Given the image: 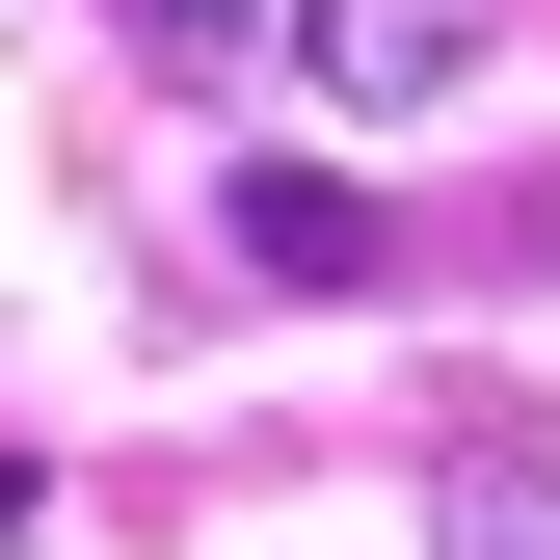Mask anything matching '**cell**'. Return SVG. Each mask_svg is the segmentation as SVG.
Returning <instances> with one entry per match:
<instances>
[{
	"label": "cell",
	"mask_w": 560,
	"mask_h": 560,
	"mask_svg": "<svg viewBox=\"0 0 560 560\" xmlns=\"http://www.w3.org/2000/svg\"><path fill=\"white\" fill-rule=\"evenodd\" d=\"M241 267H267V294H374L400 214H374V187H320V161H241Z\"/></svg>",
	"instance_id": "obj_1"
},
{
	"label": "cell",
	"mask_w": 560,
	"mask_h": 560,
	"mask_svg": "<svg viewBox=\"0 0 560 560\" xmlns=\"http://www.w3.org/2000/svg\"><path fill=\"white\" fill-rule=\"evenodd\" d=\"M454 560H560V400H480L454 428Z\"/></svg>",
	"instance_id": "obj_2"
},
{
	"label": "cell",
	"mask_w": 560,
	"mask_h": 560,
	"mask_svg": "<svg viewBox=\"0 0 560 560\" xmlns=\"http://www.w3.org/2000/svg\"><path fill=\"white\" fill-rule=\"evenodd\" d=\"M480 27H508V0H320V54H347V81H374V107H400V81H454Z\"/></svg>",
	"instance_id": "obj_3"
},
{
	"label": "cell",
	"mask_w": 560,
	"mask_h": 560,
	"mask_svg": "<svg viewBox=\"0 0 560 560\" xmlns=\"http://www.w3.org/2000/svg\"><path fill=\"white\" fill-rule=\"evenodd\" d=\"M161 81H241V54H320V0H107Z\"/></svg>",
	"instance_id": "obj_4"
}]
</instances>
